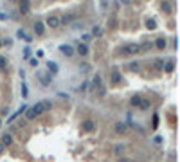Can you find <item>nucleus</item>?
Returning <instances> with one entry per match:
<instances>
[{"instance_id": "nucleus-22", "label": "nucleus", "mask_w": 180, "mask_h": 162, "mask_svg": "<svg viewBox=\"0 0 180 162\" xmlns=\"http://www.w3.org/2000/svg\"><path fill=\"white\" fill-rule=\"evenodd\" d=\"M141 99H142V97H139V95H133L132 97V106H137V108H139V103H141Z\"/></svg>"}, {"instance_id": "nucleus-5", "label": "nucleus", "mask_w": 180, "mask_h": 162, "mask_svg": "<svg viewBox=\"0 0 180 162\" xmlns=\"http://www.w3.org/2000/svg\"><path fill=\"white\" fill-rule=\"evenodd\" d=\"M60 50L65 54L67 58H72V56H74V47L69 45V43H61V45H60Z\"/></svg>"}, {"instance_id": "nucleus-18", "label": "nucleus", "mask_w": 180, "mask_h": 162, "mask_svg": "<svg viewBox=\"0 0 180 162\" xmlns=\"http://www.w3.org/2000/svg\"><path fill=\"white\" fill-rule=\"evenodd\" d=\"M162 11H166V13H173V6H171V2L164 0V2H162Z\"/></svg>"}, {"instance_id": "nucleus-39", "label": "nucleus", "mask_w": 180, "mask_h": 162, "mask_svg": "<svg viewBox=\"0 0 180 162\" xmlns=\"http://www.w3.org/2000/svg\"><path fill=\"white\" fill-rule=\"evenodd\" d=\"M121 2H123V4H130V0H121Z\"/></svg>"}, {"instance_id": "nucleus-7", "label": "nucleus", "mask_w": 180, "mask_h": 162, "mask_svg": "<svg viewBox=\"0 0 180 162\" xmlns=\"http://www.w3.org/2000/svg\"><path fill=\"white\" fill-rule=\"evenodd\" d=\"M60 24H61V22H60V18H58V16H49V18L45 20V25H49L50 29L60 27Z\"/></svg>"}, {"instance_id": "nucleus-38", "label": "nucleus", "mask_w": 180, "mask_h": 162, "mask_svg": "<svg viewBox=\"0 0 180 162\" xmlns=\"http://www.w3.org/2000/svg\"><path fill=\"white\" fill-rule=\"evenodd\" d=\"M4 149H6V146H4L2 142H0V155H2V153H4Z\"/></svg>"}, {"instance_id": "nucleus-20", "label": "nucleus", "mask_w": 180, "mask_h": 162, "mask_svg": "<svg viewBox=\"0 0 180 162\" xmlns=\"http://www.w3.org/2000/svg\"><path fill=\"white\" fill-rule=\"evenodd\" d=\"M128 69H130L132 72H137V70L141 69V65H139V61H132V63L128 65Z\"/></svg>"}, {"instance_id": "nucleus-13", "label": "nucleus", "mask_w": 180, "mask_h": 162, "mask_svg": "<svg viewBox=\"0 0 180 162\" xmlns=\"http://www.w3.org/2000/svg\"><path fill=\"white\" fill-rule=\"evenodd\" d=\"M25 110H27V104H22V106H20V108H18V110H16V112H15V114L11 115V117H9V119H7V121H15V119H16L18 115H22V114H24Z\"/></svg>"}, {"instance_id": "nucleus-29", "label": "nucleus", "mask_w": 180, "mask_h": 162, "mask_svg": "<svg viewBox=\"0 0 180 162\" xmlns=\"http://www.w3.org/2000/svg\"><path fill=\"white\" fill-rule=\"evenodd\" d=\"M6 67H7V58L0 56V69H6Z\"/></svg>"}, {"instance_id": "nucleus-12", "label": "nucleus", "mask_w": 180, "mask_h": 162, "mask_svg": "<svg viewBox=\"0 0 180 162\" xmlns=\"http://www.w3.org/2000/svg\"><path fill=\"white\" fill-rule=\"evenodd\" d=\"M34 32L38 36H41L45 32V24H43V22H36V24H34Z\"/></svg>"}, {"instance_id": "nucleus-35", "label": "nucleus", "mask_w": 180, "mask_h": 162, "mask_svg": "<svg viewBox=\"0 0 180 162\" xmlns=\"http://www.w3.org/2000/svg\"><path fill=\"white\" fill-rule=\"evenodd\" d=\"M7 20V15L6 13H0V22H6Z\"/></svg>"}, {"instance_id": "nucleus-14", "label": "nucleus", "mask_w": 180, "mask_h": 162, "mask_svg": "<svg viewBox=\"0 0 180 162\" xmlns=\"http://www.w3.org/2000/svg\"><path fill=\"white\" fill-rule=\"evenodd\" d=\"M16 36H18V38H24L27 43H31V41H33V38H31V36L27 34V32H25L24 29H18V31H16Z\"/></svg>"}, {"instance_id": "nucleus-32", "label": "nucleus", "mask_w": 180, "mask_h": 162, "mask_svg": "<svg viewBox=\"0 0 180 162\" xmlns=\"http://www.w3.org/2000/svg\"><path fill=\"white\" fill-rule=\"evenodd\" d=\"M88 85H90L88 81H85V83H81V85H79V90H81V92H83V90H87V88H88Z\"/></svg>"}, {"instance_id": "nucleus-6", "label": "nucleus", "mask_w": 180, "mask_h": 162, "mask_svg": "<svg viewBox=\"0 0 180 162\" xmlns=\"http://www.w3.org/2000/svg\"><path fill=\"white\" fill-rule=\"evenodd\" d=\"M162 70H164V72H173V70H175V60L169 58V60L162 61Z\"/></svg>"}, {"instance_id": "nucleus-4", "label": "nucleus", "mask_w": 180, "mask_h": 162, "mask_svg": "<svg viewBox=\"0 0 180 162\" xmlns=\"http://www.w3.org/2000/svg\"><path fill=\"white\" fill-rule=\"evenodd\" d=\"M110 83H112V85H121V83H123V76H121V72H119L117 69L112 70V74H110Z\"/></svg>"}, {"instance_id": "nucleus-11", "label": "nucleus", "mask_w": 180, "mask_h": 162, "mask_svg": "<svg viewBox=\"0 0 180 162\" xmlns=\"http://www.w3.org/2000/svg\"><path fill=\"white\" fill-rule=\"evenodd\" d=\"M47 72L50 74V76H54V74H58V70H60V67H58V63L56 61H47Z\"/></svg>"}, {"instance_id": "nucleus-10", "label": "nucleus", "mask_w": 180, "mask_h": 162, "mask_svg": "<svg viewBox=\"0 0 180 162\" xmlns=\"http://www.w3.org/2000/svg\"><path fill=\"white\" fill-rule=\"evenodd\" d=\"M81 128L85 130V132H94V128H96V123L90 121V119H87V121L81 123Z\"/></svg>"}, {"instance_id": "nucleus-1", "label": "nucleus", "mask_w": 180, "mask_h": 162, "mask_svg": "<svg viewBox=\"0 0 180 162\" xmlns=\"http://www.w3.org/2000/svg\"><path fill=\"white\" fill-rule=\"evenodd\" d=\"M50 106H52V103H50V99H43V101H40V103H36L34 106H31V108H27L25 110V117L29 119H34L36 115H40V114H45L47 110H50Z\"/></svg>"}, {"instance_id": "nucleus-30", "label": "nucleus", "mask_w": 180, "mask_h": 162, "mask_svg": "<svg viewBox=\"0 0 180 162\" xmlns=\"http://www.w3.org/2000/svg\"><path fill=\"white\" fill-rule=\"evenodd\" d=\"M79 69H81V72H87V70L90 69V65H88V63H81V65H79Z\"/></svg>"}, {"instance_id": "nucleus-37", "label": "nucleus", "mask_w": 180, "mask_h": 162, "mask_svg": "<svg viewBox=\"0 0 180 162\" xmlns=\"http://www.w3.org/2000/svg\"><path fill=\"white\" fill-rule=\"evenodd\" d=\"M18 74H20V78H22V79H24V78H25V70H24V69H22V70H20V72H18Z\"/></svg>"}, {"instance_id": "nucleus-36", "label": "nucleus", "mask_w": 180, "mask_h": 162, "mask_svg": "<svg viewBox=\"0 0 180 162\" xmlns=\"http://www.w3.org/2000/svg\"><path fill=\"white\" fill-rule=\"evenodd\" d=\"M41 56H43V50H41V49L36 50V58H41Z\"/></svg>"}, {"instance_id": "nucleus-34", "label": "nucleus", "mask_w": 180, "mask_h": 162, "mask_svg": "<svg viewBox=\"0 0 180 162\" xmlns=\"http://www.w3.org/2000/svg\"><path fill=\"white\" fill-rule=\"evenodd\" d=\"M29 63L33 65V67H38V58H33V60H29Z\"/></svg>"}, {"instance_id": "nucleus-19", "label": "nucleus", "mask_w": 180, "mask_h": 162, "mask_svg": "<svg viewBox=\"0 0 180 162\" xmlns=\"http://www.w3.org/2000/svg\"><path fill=\"white\" fill-rule=\"evenodd\" d=\"M115 132L117 133H126V124L124 123H117L115 124Z\"/></svg>"}, {"instance_id": "nucleus-33", "label": "nucleus", "mask_w": 180, "mask_h": 162, "mask_svg": "<svg viewBox=\"0 0 180 162\" xmlns=\"http://www.w3.org/2000/svg\"><path fill=\"white\" fill-rule=\"evenodd\" d=\"M2 45H7V47H11V45H13V40H9V38H7V40H2Z\"/></svg>"}, {"instance_id": "nucleus-23", "label": "nucleus", "mask_w": 180, "mask_h": 162, "mask_svg": "<svg viewBox=\"0 0 180 162\" xmlns=\"http://www.w3.org/2000/svg\"><path fill=\"white\" fill-rule=\"evenodd\" d=\"M146 25H148V29H150V31H153V29H157V22H155V20H148Z\"/></svg>"}, {"instance_id": "nucleus-3", "label": "nucleus", "mask_w": 180, "mask_h": 162, "mask_svg": "<svg viewBox=\"0 0 180 162\" xmlns=\"http://www.w3.org/2000/svg\"><path fill=\"white\" fill-rule=\"evenodd\" d=\"M36 78H38V81H40V85L47 88V86L50 85V78H52V76H50L47 70H36Z\"/></svg>"}, {"instance_id": "nucleus-9", "label": "nucleus", "mask_w": 180, "mask_h": 162, "mask_svg": "<svg viewBox=\"0 0 180 162\" xmlns=\"http://www.w3.org/2000/svg\"><path fill=\"white\" fill-rule=\"evenodd\" d=\"M29 11H31V2H29V0H20V13L27 15Z\"/></svg>"}, {"instance_id": "nucleus-16", "label": "nucleus", "mask_w": 180, "mask_h": 162, "mask_svg": "<svg viewBox=\"0 0 180 162\" xmlns=\"http://www.w3.org/2000/svg\"><path fill=\"white\" fill-rule=\"evenodd\" d=\"M153 45H155L157 49H160V50H164V49H166V45H167V41H166L164 38H157V40H155V43H153Z\"/></svg>"}, {"instance_id": "nucleus-40", "label": "nucleus", "mask_w": 180, "mask_h": 162, "mask_svg": "<svg viewBox=\"0 0 180 162\" xmlns=\"http://www.w3.org/2000/svg\"><path fill=\"white\" fill-rule=\"evenodd\" d=\"M0 47H2V40H0Z\"/></svg>"}, {"instance_id": "nucleus-31", "label": "nucleus", "mask_w": 180, "mask_h": 162, "mask_svg": "<svg viewBox=\"0 0 180 162\" xmlns=\"http://www.w3.org/2000/svg\"><path fill=\"white\" fill-rule=\"evenodd\" d=\"M24 58H25V60H29V58H31V49H29V47H25V49H24Z\"/></svg>"}, {"instance_id": "nucleus-26", "label": "nucleus", "mask_w": 180, "mask_h": 162, "mask_svg": "<svg viewBox=\"0 0 180 162\" xmlns=\"http://www.w3.org/2000/svg\"><path fill=\"white\" fill-rule=\"evenodd\" d=\"M153 47V41H144L142 45H141V50H148V49H151Z\"/></svg>"}, {"instance_id": "nucleus-24", "label": "nucleus", "mask_w": 180, "mask_h": 162, "mask_svg": "<svg viewBox=\"0 0 180 162\" xmlns=\"http://www.w3.org/2000/svg\"><path fill=\"white\" fill-rule=\"evenodd\" d=\"M103 34V31H101V27H94L92 29V36H96V38H99Z\"/></svg>"}, {"instance_id": "nucleus-17", "label": "nucleus", "mask_w": 180, "mask_h": 162, "mask_svg": "<svg viewBox=\"0 0 180 162\" xmlns=\"http://www.w3.org/2000/svg\"><path fill=\"white\" fill-rule=\"evenodd\" d=\"M0 142H2L4 146H9V144L13 142V135H11V133H4V135H2V140H0Z\"/></svg>"}, {"instance_id": "nucleus-2", "label": "nucleus", "mask_w": 180, "mask_h": 162, "mask_svg": "<svg viewBox=\"0 0 180 162\" xmlns=\"http://www.w3.org/2000/svg\"><path fill=\"white\" fill-rule=\"evenodd\" d=\"M139 52H141V45H139V43H126V45L121 49L123 56H137Z\"/></svg>"}, {"instance_id": "nucleus-27", "label": "nucleus", "mask_w": 180, "mask_h": 162, "mask_svg": "<svg viewBox=\"0 0 180 162\" xmlns=\"http://www.w3.org/2000/svg\"><path fill=\"white\" fill-rule=\"evenodd\" d=\"M74 18H76L74 15H67V16H63V20H60V22H63V24H70Z\"/></svg>"}, {"instance_id": "nucleus-21", "label": "nucleus", "mask_w": 180, "mask_h": 162, "mask_svg": "<svg viewBox=\"0 0 180 162\" xmlns=\"http://www.w3.org/2000/svg\"><path fill=\"white\" fill-rule=\"evenodd\" d=\"M139 108H141V110H148V108H150V101H148V99H141Z\"/></svg>"}, {"instance_id": "nucleus-28", "label": "nucleus", "mask_w": 180, "mask_h": 162, "mask_svg": "<svg viewBox=\"0 0 180 162\" xmlns=\"http://www.w3.org/2000/svg\"><path fill=\"white\" fill-rule=\"evenodd\" d=\"M20 92H22V97H27L29 90H27V85H25V83H22V86H20Z\"/></svg>"}, {"instance_id": "nucleus-15", "label": "nucleus", "mask_w": 180, "mask_h": 162, "mask_svg": "<svg viewBox=\"0 0 180 162\" xmlns=\"http://www.w3.org/2000/svg\"><path fill=\"white\" fill-rule=\"evenodd\" d=\"M78 52H79V56H87L88 54V47H87V43H78V49H76Z\"/></svg>"}, {"instance_id": "nucleus-8", "label": "nucleus", "mask_w": 180, "mask_h": 162, "mask_svg": "<svg viewBox=\"0 0 180 162\" xmlns=\"http://www.w3.org/2000/svg\"><path fill=\"white\" fill-rule=\"evenodd\" d=\"M101 85H103V81H101V74H94V79H92V83H90V88H92V90H97Z\"/></svg>"}, {"instance_id": "nucleus-25", "label": "nucleus", "mask_w": 180, "mask_h": 162, "mask_svg": "<svg viewBox=\"0 0 180 162\" xmlns=\"http://www.w3.org/2000/svg\"><path fill=\"white\" fill-rule=\"evenodd\" d=\"M153 69L155 70H162V60H155L153 61Z\"/></svg>"}]
</instances>
